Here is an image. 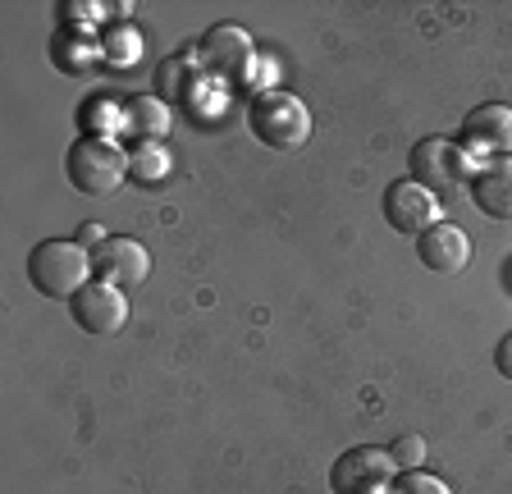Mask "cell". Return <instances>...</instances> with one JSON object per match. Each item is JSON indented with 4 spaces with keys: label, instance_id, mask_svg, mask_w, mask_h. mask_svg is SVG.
I'll return each mask as SVG.
<instances>
[{
    "label": "cell",
    "instance_id": "6da1fadb",
    "mask_svg": "<svg viewBox=\"0 0 512 494\" xmlns=\"http://www.w3.org/2000/svg\"><path fill=\"white\" fill-rule=\"evenodd\" d=\"M28 280L42 298L74 302L78 293L96 280L92 252H87L78 238H46V243H37L28 252Z\"/></svg>",
    "mask_w": 512,
    "mask_h": 494
},
{
    "label": "cell",
    "instance_id": "7a4b0ae2",
    "mask_svg": "<svg viewBox=\"0 0 512 494\" xmlns=\"http://www.w3.org/2000/svg\"><path fill=\"white\" fill-rule=\"evenodd\" d=\"M247 124H252V133L266 142L270 151H298V147H307V138H311L307 101H302L298 92H284V87L256 97L252 106H247Z\"/></svg>",
    "mask_w": 512,
    "mask_h": 494
},
{
    "label": "cell",
    "instance_id": "3957f363",
    "mask_svg": "<svg viewBox=\"0 0 512 494\" xmlns=\"http://www.w3.org/2000/svg\"><path fill=\"white\" fill-rule=\"evenodd\" d=\"M64 174L83 197H110L119 183H128V151L119 142L78 138L64 156Z\"/></svg>",
    "mask_w": 512,
    "mask_h": 494
},
{
    "label": "cell",
    "instance_id": "277c9868",
    "mask_svg": "<svg viewBox=\"0 0 512 494\" xmlns=\"http://www.w3.org/2000/svg\"><path fill=\"white\" fill-rule=\"evenodd\" d=\"M476 156L458 138H421L412 147V179L426 183L430 193H458L462 183L471 188Z\"/></svg>",
    "mask_w": 512,
    "mask_h": 494
},
{
    "label": "cell",
    "instance_id": "5b68a950",
    "mask_svg": "<svg viewBox=\"0 0 512 494\" xmlns=\"http://www.w3.org/2000/svg\"><path fill=\"white\" fill-rule=\"evenodd\" d=\"M398 462L389 458V449L375 444H357V449L339 453L330 467V490L334 494H389L398 481Z\"/></svg>",
    "mask_w": 512,
    "mask_h": 494
},
{
    "label": "cell",
    "instance_id": "8992f818",
    "mask_svg": "<svg viewBox=\"0 0 512 494\" xmlns=\"http://www.w3.org/2000/svg\"><path fill=\"white\" fill-rule=\"evenodd\" d=\"M384 220H389V229H398V234L421 238L426 229H435L439 220H444V202H439V193H430L426 183L398 179L384 188Z\"/></svg>",
    "mask_w": 512,
    "mask_h": 494
},
{
    "label": "cell",
    "instance_id": "52a82bcc",
    "mask_svg": "<svg viewBox=\"0 0 512 494\" xmlns=\"http://www.w3.org/2000/svg\"><path fill=\"white\" fill-rule=\"evenodd\" d=\"M197 60H202V69L211 78L238 87V78H243L247 69H252V60H256V46H252V37H247L243 28L220 23V28H211V33L197 42Z\"/></svg>",
    "mask_w": 512,
    "mask_h": 494
},
{
    "label": "cell",
    "instance_id": "ba28073f",
    "mask_svg": "<svg viewBox=\"0 0 512 494\" xmlns=\"http://www.w3.org/2000/svg\"><path fill=\"white\" fill-rule=\"evenodd\" d=\"M462 147L476 156V161H508L512 156V106L499 101H485L462 119Z\"/></svg>",
    "mask_w": 512,
    "mask_h": 494
},
{
    "label": "cell",
    "instance_id": "9c48e42d",
    "mask_svg": "<svg viewBox=\"0 0 512 494\" xmlns=\"http://www.w3.org/2000/svg\"><path fill=\"white\" fill-rule=\"evenodd\" d=\"M92 275L101 284H115V289H133L151 275V252L128 234H110L106 243L92 252Z\"/></svg>",
    "mask_w": 512,
    "mask_h": 494
},
{
    "label": "cell",
    "instance_id": "30bf717a",
    "mask_svg": "<svg viewBox=\"0 0 512 494\" xmlns=\"http://www.w3.org/2000/svg\"><path fill=\"white\" fill-rule=\"evenodd\" d=\"M69 316H74L78 330L87 334H119L128 325V298L115 284L92 280L74 302H69Z\"/></svg>",
    "mask_w": 512,
    "mask_h": 494
},
{
    "label": "cell",
    "instance_id": "8fae6325",
    "mask_svg": "<svg viewBox=\"0 0 512 494\" xmlns=\"http://www.w3.org/2000/svg\"><path fill=\"white\" fill-rule=\"evenodd\" d=\"M416 257H421V266H426L430 275H462L471 261V238L462 225L439 220L435 229H426V234L416 238Z\"/></svg>",
    "mask_w": 512,
    "mask_h": 494
},
{
    "label": "cell",
    "instance_id": "7c38bea8",
    "mask_svg": "<svg viewBox=\"0 0 512 494\" xmlns=\"http://www.w3.org/2000/svg\"><path fill=\"white\" fill-rule=\"evenodd\" d=\"M471 202L490 220H512V156L508 161H480L471 174Z\"/></svg>",
    "mask_w": 512,
    "mask_h": 494
},
{
    "label": "cell",
    "instance_id": "4fadbf2b",
    "mask_svg": "<svg viewBox=\"0 0 512 494\" xmlns=\"http://www.w3.org/2000/svg\"><path fill=\"white\" fill-rule=\"evenodd\" d=\"M51 65L69 78L92 74L96 65H106V51H101V37L83 33V28H60L51 37Z\"/></svg>",
    "mask_w": 512,
    "mask_h": 494
},
{
    "label": "cell",
    "instance_id": "5bb4252c",
    "mask_svg": "<svg viewBox=\"0 0 512 494\" xmlns=\"http://www.w3.org/2000/svg\"><path fill=\"white\" fill-rule=\"evenodd\" d=\"M78 129L83 138L119 142L128 133V101H119L115 92H87V101L78 106Z\"/></svg>",
    "mask_w": 512,
    "mask_h": 494
},
{
    "label": "cell",
    "instance_id": "9a60e30c",
    "mask_svg": "<svg viewBox=\"0 0 512 494\" xmlns=\"http://www.w3.org/2000/svg\"><path fill=\"white\" fill-rule=\"evenodd\" d=\"M202 78H206V69L197 60V46H183V51H174L170 60L156 65V92H160V101H183L188 106V97L197 92Z\"/></svg>",
    "mask_w": 512,
    "mask_h": 494
},
{
    "label": "cell",
    "instance_id": "2e32d148",
    "mask_svg": "<svg viewBox=\"0 0 512 494\" xmlns=\"http://www.w3.org/2000/svg\"><path fill=\"white\" fill-rule=\"evenodd\" d=\"M174 129L170 101L160 97H128V138L133 142H165V133Z\"/></svg>",
    "mask_w": 512,
    "mask_h": 494
},
{
    "label": "cell",
    "instance_id": "e0dca14e",
    "mask_svg": "<svg viewBox=\"0 0 512 494\" xmlns=\"http://www.w3.org/2000/svg\"><path fill=\"white\" fill-rule=\"evenodd\" d=\"M101 51H106V65L110 69H133L142 60V37H138V28L133 23H124V19H110L106 23V33H101Z\"/></svg>",
    "mask_w": 512,
    "mask_h": 494
},
{
    "label": "cell",
    "instance_id": "ac0fdd59",
    "mask_svg": "<svg viewBox=\"0 0 512 494\" xmlns=\"http://www.w3.org/2000/svg\"><path fill=\"white\" fill-rule=\"evenodd\" d=\"M128 179L151 188V183H165L170 179V151L160 147V142H138V147L128 151Z\"/></svg>",
    "mask_w": 512,
    "mask_h": 494
},
{
    "label": "cell",
    "instance_id": "d6986e66",
    "mask_svg": "<svg viewBox=\"0 0 512 494\" xmlns=\"http://www.w3.org/2000/svg\"><path fill=\"white\" fill-rule=\"evenodd\" d=\"M389 494H453V485H448L444 476H430V472H421V467H416V472L398 476Z\"/></svg>",
    "mask_w": 512,
    "mask_h": 494
},
{
    "label": "cell",
    "instance_id": "ffe728a7",
    "mask_svg": "<svg viewBox=\"0 0 512 494\" xmlns=\"http://www.w3.org/2000/svg\"><path fill=\"white\" fill-rule=\"evenodd\" d=\"M101 14H110L106 5H92V0H83V5H78V0H64L60 5V28H83V33H92L96 23H101Z\"/></svg>",
    "mask_w": 512,
    "mask_h": 494
},
{
    "label": "cell",
    "instance_id": "44dd1931",
    "mask_svg": "<svg viewBox=\"0 0 512 494\" xmlns=\"http://www.w3.org/2000/svg\"><path fill=\"white\" fill-rule=\"evenodd\" d=\"M389 458L398 462V472H416L426 462V440L421 435H403V440L389 444Z\"/></svg>",
    "mask_w": 512,
    "mask_h": 494
},
{
    "label": "cell",
    "instance_id": "7402d4cb",
    "mask_svg": "<svg viewBox=\"0 0 512 494\" xmlns=\"http://www.w3.org/2000/svg\"><path fill=\"white\" fill-rule=\"evenodd\" d=\"M494 366H499V376L512 380V330L499 339V348H494Z\"/></svg>",
    "mask_w": 512,
    "mask_h": 494
},
{
    "label": "cell",
    "instance_id": "603a6c76",
    "mask_svg": "<svg viewBox=\"0 0 512 494\" xmlns=\"http://www.w3.org/2000/svg\"><path fill=\"white\" fill-rule=\"evenodd\" d=\"M106 229H101V225H83V229H78V243H83L87 247V252H96V247H101V243H106Z\"/></svg>",
    "mask_w": 512,
    "mask_h": 494
}]
</instances>
